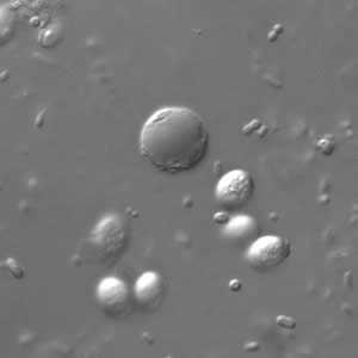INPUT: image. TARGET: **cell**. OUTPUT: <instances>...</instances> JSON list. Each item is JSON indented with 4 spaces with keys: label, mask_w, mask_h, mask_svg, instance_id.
I'll use <instances>...</instances> for the list:
<instances>
[{
    "label": "cell",
    "mask_w": 358,
    "mask_h": 358,
    "mask_svg": "<svg viewBox=\"0 0 358 358\" xmlns=\"http://www.w3.org/2000/svg\"><path fill=\"white\" fill-rule=\"evenodd\" d=\"M209 133L203 120L187 108H164L143 126L140 150L152 166L182 173L199 166L208 153Z\"/></svg>",
    "instance_id": "6da1fadb"
},
{
    "label": "cell",
    "mask_w": 358,
    "mask_h": 358,
    "mask_svg": "<svg viewBox=\"0 0 358 358\" xmlns=\"http://www.w3.org/2000/svg\"><path fill=\"white\" fill-rule=\"evenodd\" d=\"M290 250L289 241L282 236H262L251 245L248 261L257 268H273L289 257Z\"/></svg>",
    "instance_id": "7a4b0ae2"
},
{
    "label": "cell",
    "mask_w": 358,
    "mask_h": 358,
    "mask_svg": "<svg viewBox=\"0 0 358 358\" xmlns=\"http://www.w3.org/2000/svg\"><path fill=\"white\" fill-rule=\"evenodd\" d=\"M255 184L248 172L233 170L222 176L216 187V197L228 207L244 204L252 195Z\"/></svg>",
    "instance_id": "3957f363"
},
{
    "label": "cell",
    "mask_w": 358,
    "mask_h": 358,
    "mask_svg": "<svg viewBox=\"0 0 358 358\" xmlns=\"http://www.w3.org/2000/svg\"><path fill=\"white\" fill-rule=\"evenodd\" d=\"M162 292V280L158 273H146L143 276L138 277V282L135 285V294L138 301L152 302L159 296Z\"/></svg>",
    "instance_id": "5b68a950"
},
{
    "label": "cell",
    "mask_w": 358,
    "mask_h": 358,
    "mask_svg": "<svg viewBox=\"0 0 358 358\" xmlns=\"http://www.w3.org/2000/svg\"><path fill=\"white\" fill-rule=\"evenodd\" d=\"M255 221L250 216H236L231 222L227 224L226 233L229 236H241L252 228Z\"/></svg>",
    "instance_id": "8992f818"
},
{
    "label": "cell",
    "mask_w": 358,
    "mask_h": 358,
    "mask_svg": "<svg viewBox=\"0 0 358 358\" xmlns=\"http://www.w3.org/2000/svg\"><path fill=\"white\" fill-rule=\"evenodd\" d=\"M127 294L126 285L116 277L104 278L98 285V299L106 306L121 305L126 301Z\"/></svg>",
    "instance_id": "277c9868"
}]
</instances>
